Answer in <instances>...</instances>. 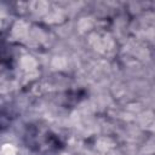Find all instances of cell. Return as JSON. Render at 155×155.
<instances>
[]
</instances>
